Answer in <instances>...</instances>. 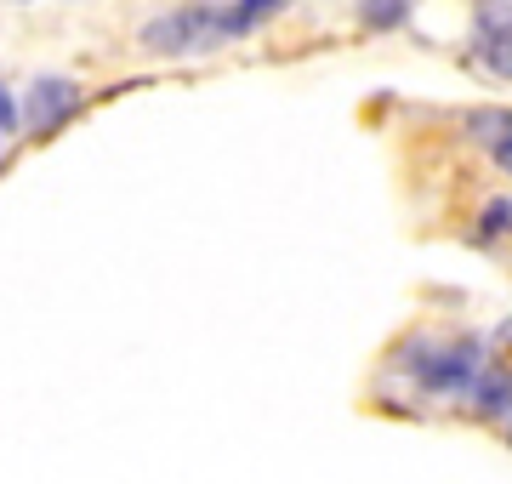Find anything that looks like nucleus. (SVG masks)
<instances>
[{"mask_svg":"<svg viewBox=\"0 0 512 484\" xmlns=\"http://www.w3.org/2000/svg\"><path fill=\"white\" fill-rule=\"evenodd\" d=\"M222 35V6H211V0H194V6H177V12H165V18H154L143 29V46H154V52L177 57V52H205V46H217Z\"/></svg>","mask_w":512,"mask_h":484,"instance_id":"1","label":"nucleus"},{"mask_svg":"<svg viewBox=\"0 0 512 484\" xmlns=\"http://www.w3.org/2000/svg\"><path fill=\"white\" fill-rule=\"evenodd\" d=\"M410 359H416V365H410L416 382L433 388V393H461L478 376V348L473 342H461V348H427V342H416Z\"/></svg>","mask_w":512,"mask_h":484,"instance_id":"2","label":"nucleus"},{"mask_svg":"<svg viewBox=\"0 0 512 484\" xmlns=\"http://www.w3.org/2000/svg\"><path fill=\"white\" fill-rule=\"evenodd\" d=\"M74 109H80V86H74V80H63V75H52V80H35V86H29L23 120H29L35 131H52V126H63Z\"/></svg>","mask_w":512,"mask_h":484,"instance_id":"3","label":"nucleus"},{"mask_svg":"<svg viewBox=\"0 0 512 484\" xmlns=\"http://www.w3.org/2000/svg\"><path fill=\"white\" fill-rule=\"evenodd\" d=\"M478 52H484V63H490L495 75L507 80V0L501 6H478Z\"/></svg>","mask_w":512,"mask_h":484,"instance_id":"4","label":"nucleus"},{"mask_svg":"<svg viewBox=\"0 0 512 484\" xmlns=\"http://www.w3.org/2000/svg\"><path fill=\"white\" fill-rule=\"evenodd\" d=\"M291 0H234V6H222V35H251L262 18H274V12H285Z\"/></svg>","mask_w":512,"mask_h":484,"instance_id":"5","label":"nucleus"},{"mask_svg":"<svg viewBox=\"0 0 512 484\" xmlns=\"http://www.w3.org/2000/svg\"><path fill=\"white\" fill-rule=\"evenodd\" d=\"M404 12H410V0H359L365 29H393V23H404Z\"/></svg>","mask_w":512,"mask_h":484,"instance_id":"6","label":"nucleus"},{"mask_svg":"<svg viewBox=\"0 0 512 484\" xmlns=\"http://www.w3.org/2000/svg\"><path fill=\"white\" fill-rule=\"evenodd\" d=\"M478 131H484V143H490V154L501 160V171H507V109H484L473 120Z\"/></svg>","mask_w":512,"mask_h":484,"instance_id":"7","label":"nucleus"},{"mask_svg":"<svg viewBox=\"0 0 512 484\" xmlns=\"http://www.w3.org/2000/svg\"><path fill=\"white\" fill-rule=\"evenodd\" d=\"M507 217H512L507 194H501V200H490V205H484V217H478V240H495V234H507Z\"/></svg>","mask_w":512,"mask_h":484,"instance_id":"8","label":"nucleus"},{"mask_svg":"<svg viewBox=\"0 0 512 484\" xmlns=\"http://www.w3.org/2000/svg\"><path fill=\"white\" fill-rule=\"evenodd\" d=\"M478 405H484V410H490V416H495V410H507V376H484V393H478Z\"/></svg>","mask_w":512,"mask_h":484,"instance_id":"9","label":"nucleus"},{"mask_svg":"<svg viewBox=\"0 0 512 484\" xmlns=\"http://www.w3.org/2000/svg\"><path fill=\"white\" fill-rule=\"evenodd\" d=\"M12 126H18V109H12V97L0 92V137H6Z\"/></svg>","mask_w":512,"mask_h":484,"instance_id":"10","label":"nucleus"}]
</instances>
